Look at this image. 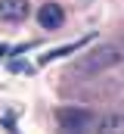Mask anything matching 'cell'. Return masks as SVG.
<instances>
[{
    "instance_id": "cell-1",
    "label": "cell",
    "mask_w": 124,
    "mask_h": 134,
    "mask_svg": "<svg viewBox=\"0 0 124 134\" xmlns=\"http://www.w3.org/2000/svg\"><path fill=\"white\" fill-rule=\"evenodd\" d=\"M124 59L121 47H115V44H102V47H96L90 53H84L78 63H75V72H87V75H96V72H106V69L118 66Z\"/></svg>"
},
{
    "instance_id": "cell-2",
    "label": "cell",
    "mask_w": 124,
    "mask_h": 134,
    "mask_svg": "<svg viewBox=\"0 0 124 134\" xmlns=\"http://www.w3.org/2000/svg\"><path fill=\"white\" fill-rule=\"evenodd\" d=\"M56 125L62 131H87L96 125V115L84 106H59L56 109Z\"/></svg>"
},
{
    "instance_id": "cell-3",
    "label": "cell",
    "mask_w": 124,
    "mask_h": 134,
    "mask_svg": "<svg viewBox=\"0 0 124 134\" xmlns=\"http://www.w3.org/2000/svg\"><path fill=\"white\" fill-rule=\"evenodd\" d=\"M31 16V3L28 0H0V22L6 25H19Z\"/></svg>"
},
{
    "instance_id": "cell-4",
    "label": "cell",
    "mask_w": 124,
    "mask_h": 134,
    "mask_svg": "<svg viewBox=\"0 0 124 134\" xmlns=\"http://www.w3.org/2000/svg\"><path fill=\"white\" fill-rule=\"evenodd\" d=\"M37 25L44 28V31H56L65 25V9H62L59 3H44L40 9H37Z\"/></svg>"
},
{
    "instance_id": "cell-5",
    "label": "cell",
    "mask_w": 124,
    "mask_h": 134,
    "mask_svg": "<svg viewBox=\"0 0 124 134\" xmlns=\"http://www.w3.org/2000/svg\"><path fill=\"white\" fill-rule=\"evenodd\" d=\"M96 131H124V115H102L93 125Z\"/></svg>"
},
{
    "instance_id": "cell-6",
    "label": "cell",
    "mask_w": 124,
    "mask_h": 134,
    "mask_svg": "<svg viewBox=\"0 0 124 134\" xmlns=\"http://www.w3.org/2000/svg\"><path fill=\"white\" fill-rule=\"evenodd\" d=\"M9 72H31V66H28V63H19V59H13V63H9Z\"/></svg>"
},
{
    "instance_id": "cell-7",
    "label": "cell",
    "mask_w": 124,
    "mask_h": 134,
    "mask_svg": "<svg viewBox=\"0 0 124 134\" xmlns=\"http://www.w3.org/2000/svg\"><path fill=\"white\" fill-rule=\"evenodd\" d=\"M6 53H9V47H6V44H0V59H3Z\"/></svg>"
}]
</instances>
